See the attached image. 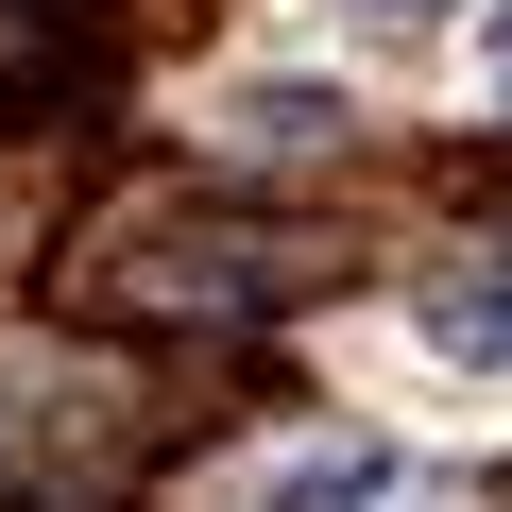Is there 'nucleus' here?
<instances>
[{
	"label": "nucleus",
	"instance_id": "obj_1",
	"mask_svg": "<svg viewBox=\"0 0 512 512\" xmlns=\"http://www.w3.org/2000/svg\"><path fill=\"white\" fill-rule=\"evenodd\" d=\"M239 512H444V495H427L393 444H359V427H308L291 461H256V478H239Z\"/></svg>",
	"mask_w": 512,
	"mask_h": 512
},
{
	"label": "nucleus",
	"instance_id": "obj_3",
	"mask_svg": "<svg viewBox=\"0 0 512 512\" xmlns=\"http://www.w3.org/2000/svg\"><path fill=\"white\" fill-rule=\"evenodd\" d=\"M359 18H444V0H359Z\"/></svg>",
	"mask_w": 512,
	"mask_h": 512
},
{
	"label": "nucleus",
	"instance_id": "obj_4",
	"mask_svg": "<svg viewBox=\"0 0 512 512\" xmlns=\"http://www.w3.org/2000/svg\"><path fill=\"white\" fill-rule=\"evenodd\" d=\"M495 103H512V18H495Z\"/></svg>",
	"mask_w": 512,
	"mask_h": 512
},
{
	"label": "nucleus",
	"instance_id": "obj_2",
	"mask_svg": "<svg viewBox=\"0 0 512 512\" xmlns=\"http://www.w3.org/2000/svg\"><path fill=\"white\" fill-rule=\"evenodd\" d=\"M410 325H427V359H444V376L512 393V239H461L444 274L410 291Z\"/></svg>",
	"mask_w": 512,
	"mask_h": 512
}]
</instances>
